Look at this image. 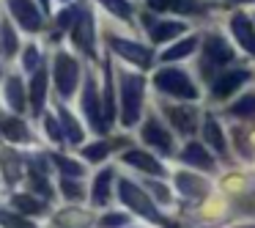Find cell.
I'll return each instance as SVG.
<instances>
[{"instance_id":"6da1fadb","label":"cell","mask_w":255,"mask_h":228,"mask_svg":"<svg viewBox=\"0 0 255 228\" xmlns=\"http://www.w3.org/2000/svg\"><path fill=\"white\" fill-rule=\"evenodd\" d=\"M121 88V124L124 127H134L143 113V94H145V77L134 72H124L118 80Z\"/></svg>"},{"instance_id":"7a4b0ae2","label":"cell","mask_w":255,"mask_h":228,"mask_svg":"<svg viewBox=\"0 0 255 228\" xmlns=\"http://www.w3.org/2000/svg\"><path fill=\"white\" fill-rule=\"evenodd\" d=\"M154 85L159 94H167L173 99H181V102H195L198 99V85L195 80L189 77L184 69L176 66H165L154 74Z\"/></svg>"},{"instance_id":"3957f363","label":"cell","mask_w":255,"mask_h":228,"mask_svg":"<svg viewBox=\"0 0 255 228\" xmlns=\"http://www.w3.org/2000/svg\"><path fill=\"white\" fill-rule=\"evenodd\" d=\"M52 69H55V85H58L61 99H72V94L77 91V83H80V63H77V58L69 55V52H58Z\"/></svg>"},{"instance_id":"277c9868","label":"cell","mask_w":255,"mask_h":228,"mask_svg":"<svg viewBox=\"0 0 255 228\" xmlns=\"http://www.w3.org/2000/svg\"><path fill=\"white\" fill-rule=\"evenodd\" d=\"M118 195H121V201L129 206V209H134L137 215L148 217L151 223H162V215L154 209V204H151V198L143 193V190L137 187L134 182H129V179H121L118 182Z\"/></svg>"},{"instance_id":"5b68a950","label":"cell","mask_w":255,"mask_h":228,"mask_svg":"<svg viewBox=\"0 0 255 228\" xmlns=\"http://www.w3.org/2000/svg\"><path fill=\"white\" fill-rule=\"evenodd\" d=\"M6 8L28 33H39L44 25V11L36 0H6Z\"/></svg>"},{"instance_id":"8992f818","label":"cell","mask_w":255,"mask_h":228,"mask_svg":"<svg viewBox=\"0 0 255 228\" xmlns=\"http://www.w3.org/2000/svg\"><path fill=\"white\" fill-rule=\"evenodd\" d=\"M107 44H110V50L116 52V55H121L124 61H132L134 66H140V69H148L151 61H154V52H151L148 47L137 44V41H129V39H121V36H116V33H107Z\"/></svg>"},{"instance_id":"52a82bcc","label":"cell","mask_w":255,"mask_h":228,"mask_svg":"<svg viewBox=\"0 0 255 228\" xmlns=\"http://www.w3.org/2000/svg\"><path fill=\"white\" fill-rule=\"evenodd\" d=\"M72 41L88 58H96V22H94V14H91L88 6L83 8V14L77 17V22L72 25Z\"/></svg>"},{"instance_id":"ba28073f","label":"cell","mask_w":255,"mask_h":228,"mask_svg":"<svg viewBox=\"0 0 255 228\" xmlns=\"http://www.w3.org/2000/svg\"><path fill=\"white\" fill-rule=\"evenodd\" d=\"M151 8V14H162V11H173V14H184V17H203L209 11L203 0H145Z\"/></svg>"},{"instance_id":"9c48e42d","label":"cell","mask_w":255,"mask_h":228,"mask_svg":"<svg viewBox=\"0 0 255 228\" xmlns=\"http://www.w3.org/2000/svg\"><path fill=\"white\" fill-rule=\"evenodd\" d=\"M83 110L88 116L94 132H105L107 121H105V110H102V99L96 94V83L94 77H85V88H83Z\"/></svg>"},{"instance_id":"30bf717a","label":"cell","mask_w":255,"mask_h":228,"mask_svg":"<svg viewBox=\"0 0 255 228\" xmlns=\"http://www.w3.org/2000/svg\"><path fill=\"white\" fill-rule=\"evenodd\" d=\"M143 140L148 146H154L156 151L162 154H173V135L165 129V124L159 121L156 116H148L143 124Z\"/></svg>"},{"instance_id":"8fae6325","label":"cell","mask_w":255,"mask_h":228,"mask_svg":"<svg viewBox=\"0 0 255 228\" xmlns=\"http://www.w3.org/2000/svg\"><path fill=\"white\" fill-rule=\"evenodd\" d=\"M231 33H233V39L255 58V22L244 11L231 14Z\"/></svg>"},{"instance_id":"7c38bea8","label":"cell","mask_w":255,"mask_h":228,"mask_svg":"<svg viewBox=\"0 0 255 228\" xmlns=\"http://www.w3.org/2000/svg\"><path fill=\"white\" fill-rule=\"evenodd\" d=\"M203 55H206V61H209V63L222 66V63H231L233 58H236V52H233V47L225 41V36L209 33L203 39Z\"/></svg>"},{"instance_id":"4fadbf2b","label":"cell","mask_w":255,"mask_h":228,"mask_svg":"<svg viewBox=\"0 0 255 228\" xmlns=\"http://www.w3.org/2000/svg\"><path fill=\"white\" fill-rule=\"evenodd\" d=\"M250 80V72L247 69H233V72H225V74H220V77L214 80V85H211V94L217 96V99H228V96L233 94L236 88H242L244 83Z\"/></svg>"},{"instance_id":"5bb4252c","label":"cell","mask_w":255,"mask_h":228,"mask_svg":"<svg viewBox=\"0 0 255 228\" xmlns=\"http://www.w3.org/2000/svg\"><path fill=\"white\" fill-rule=\"evenodd\" d=\"M181 160L187 162V165H192V168H200V171H211V168H214V160H211V154L206 151V146L203 143H192V140L184 146Z\"/></svg>"},{"instance_id":"9a60e30c","label":"cell","mask_w":255,"mask_h":228,"mask_svg":"<svg viewBox=\"0 0 255 228\" xmlns=\"http://www.w3.org/2000/svg\"><path fill=\"white\" fill-rule=\"evenodd\" d=\"M151 33V41H156V44H165V41L176 39V36L187 33V25L178 22V19H167V22H154L148 28Z\"/></svg>"},{"instance_id":"2e32d148","label":"cell","mask_w":255,"mask_h":228,"mask_svg":"<svg viewBox=\"0 0 255 228\" xmlns=\"http://www.w3.org/2000/svg\"><path fill=\"white\" fill-rule=\"evenodd\" d=\"M124 162L132 165V168H137V171H143V173H151V176H162V173H165V168H162L154 157L145 154V151H137V149L127 151V154H124Z\"/></svg>"},{"instance_id":"e0dca14e","label":"cell","mask_w":255,"mask_h":228,"mask_svg":"<svg viewBox=\"0 0 255 228\" xmlns=\"http://www.w3.org/2000/svg\"><path fill=\"white\" fill-rule=\"evenodd\" d=\"M203 138H206V143H211V149H214L220 157H228L225 135H222L220 121H217L214 116H206V118H203Z\"/></svg>"},{"instance_id":"ac0fdd59","label":"cell","mask_w":255,"mask_h":228,"mask_svg":"<svg viewBox=\"0 0 255 228\" xmlns=\"http://www.w3.org/2000/svg\"><path fill=\"white\" fill-rule=\"evenodd\" d=\"M165 113H167V118L173 121V127L178 129V132H184V135H189L195 129V107H165Z\"/></svg>"},{"instance_id":"d6986e66","label":"cell","mask_w":255,"mask_h":228,"mask_svg":"<svg viewBox=\"0 0 255 228\" xmlns=\"http://www.w3.org/2000/svg\"><path fill=\"white\" fill-rule=\"evenodd\" d=\"M195 47H198V36L181 39V41H176V44L165 47V52L159 55V61L162 63H173V61H181V58H189L195 52Z\"/></svg>"},{"instance_id":"ffe728a7","label":"cell","mask_w":255,"mask_h":228,"mask_svg":"<svg viewBox=\"0 0 255 228\" xmlns=\"http://www.w3.org/2000/svg\"><path fill=\"white\" fill-rule=\"evenodd\" d=\"M102 110H105L107 127L116 118V94H113V66L110 61H105V94H102Z\"/></svg>"},{"instance_id":"44dd1931","label":"cell","mask_w":255,"mask_h":228,"mask_svg":"<svg viewBox=\"0 0 255 228\" xmlns=\"http://www.w3.org/2000/svg\"><path fill=\"white\" fill-rule=\"evenodd\" d=\"M44 96H47V74L44 69H39V72H33V80H30V110L39 116L41 107H44Z\"/></svg>"},{"instance_id":"7402d4cb","label":"cell","mask_w":255,"mask_h":228,"mask_svg":"<svg viewBox=\"0 0 255 228\" xmlns=\"http://www.w3.org/2000/svg\"><path fill=\"white\" fill-rule=\"evenodd\" d=\"M176 184H178V190H181L187 198H200V195H206V187H209L203 179L192 176V173H178Z\"/></svg>"},{"instance_id":"603a6c76","label":"cell","mask_w":255,"mask_h":228,"mask_svg":"<svg viewBox=\"0 0 255 228\" xmlns=\"http://www.w3.org/2000/svg\"><path fill=\"white\" fill-rule=\"evenodd\" d=\"M110 184H113V171H102L99 176L94 179V190H91V198H94L96 206H105L110 201Z\"/></svg>"},{"instance_id":"cb8c5ba5","label":"cell","mask_w":255,"mask_h":228,"mask_svg":"<svg viewBox=\"0 0 255 228\" xmlns=\"http://www.w3.org/2000/svg\"><path fill=\"white\" fill-rule=\"evenodd\" d=\"M25 88H22V80L19 77H8V83H6V102H8V107H11L14 113H22L25 110Z\"/></svg>"},{"instance_id":"d4e9b609","label":"cell","mask_w":255,"mask_h":228,"mask_svg":"<svg viewBox=\"0 0 255 228\" xmlns=\"http://www.w3.org/2000/svg\"><path fill=\"white\" fill-rule=\"evenodd\" d=\"M0 47H3V55L6 58H14L17 50H19V39H17V33H14V28H11L8 19L0 25Z\"/></svg>"},{"instance_id":"484cf974","label":"cell","mask_w":255,"mask_h":228,"mask_svg":"<svg viewBox=\"0 0 255 228\" xmlns=\"http://www.w3.org/2000/svg\"><path fill=\"white\" fill-rule=\"evenodd\" d=\"M0 129H3V135H6L8 140H14V143H22V140H28V127H25L19 118H6V121H0Z\"/></svg>"},{"instance_id":"4316f807","label":"cell","mask_w":255,"mask_h":228,"mask_svg":"<svg viewBox=\"0 0 255 228\" xmlns=\"http://www.w3.org/2000/svg\"><path fill=\"white\" fill-rule=\"evenodd\" d=\"M58 116H61V124L66 127L69 140H72L74 146H80V143H83V127L77 124V118H74L72 113L66 110V107H58Z\"/></svg>"},{"instance_id":"83f0119b","label":"cell","mask_w":255,"mask_h":228,"mask_svg":"<svg viewBox=\"0 0 255 228\" xmlns=\"http://www.w3.org/2000/svg\"><path fill=\"white\" fill-rule=\"evenodd\" d=\"M228 116H233V118H255V94H247V96H242L239 102H233V105L228 107Z\"/></svg>"},{"instance_id":"f1b7e54d","label":"cell","mask_w":255,"mask_h":228,"mask_svg":"<svg viewBox=\"0 0 255 228\" xmlns=\"http://www.w3.org/2000/svg\"><path fill=\"white\" fill-rule=\"evenodd\" d=\"M3 171H6V182H17L19 176H22V160H19L17 154H14L11 149L3 151Z\"/></svg>"},{"instance_id":"f546056e","label":"cell","mask_w":255,"mask_h":228,"mask_svg":"<svg viewBox=\"0 0 255 228\" xmlns=\"http://www.w3.org/2000/svg\"><path fill=\"white\" fill-rule=\"evenodd\" d=\"M83 8L85 6H69V8H63V11L58 14V19H55V39H61V30L72 28V25L77 22V17L83 14Z\"/></svg>"},{"instance_id":"4dcf8cb0","label":"cell","mask_w":255,"mask_h":228,"mask_svg":"<svg viewBox=\"0 0 255 228\" xmlns=\"http://www.w3.org/2000/svg\"><path fill=\"white\" fill-rule=\"evenodd\" d=\"M99 3L113 14V17L127 19V22L132 19V14H134V8H132V3H129V0H99Z\"/></svg>"},{"instance_id":"1f68e13d","label":"cell","mask_w":255,"mask_h":228,"mask_svg":"<svg viewBox=\"0 0 255 228\" xmlns=\"http://www.w3.org/2000/svg\"><path fill=\"white\" fill-rule=\"evenodd\" d=\"M58 226H63V228H85L91 223V215H80L77 209H72V212H63V215H58Z\"/></svg>"},{"instance_id":"d6a6232c","label":"cell","mask_w":255,"mask_h":228,"mask_svg":"<svg viewBox=\"0 0 255 228\" xmlns=\"http://www.w3.org/2000/svg\"><path fill=\"white\" fill-rule=\"evenodd\" d=\"M116 143H121V140H113V143H96V146H85L83 149V154H85V160H91V162H99V160H105L107 154H110V149Z\"/></svg>"},{"instance_id":"836d02e7","label":"cell","mask_w":255,"mask_h":228,"mask_svg":"<svg viewBox=\"0 0 255 228\" xmlns=\"http://www.w3.org/2000/svg\"><path fill=\"white\" fill-rule=\"evenodd\" d=\"M14 206H17L19 212H25V215H41V212H44V206L36 198H30V195H14Z\"/></svg>"},{"instance_id":"e575fe53","label":"cell","mask_w":255,"mask_h":228,"mask_svg":"<svg viewBox=\"0 0 255 228\" xmlns=\"http://www.w3.org/2000/svg\"><path fill=\"white\" fill-rule=\"evenodd\" d=\"M22 63H25V69H28V72H39V69H41V50H39V47H36V44L25 47Z\"/></svg>"},{"instance_id":"d590c367","label":"cell","mask_w":255,"mask_h":228,"mask_svg":"<svg viewBox=\"0 0 255 228\" xmlns=\"http://www.w3.org/2000/svg\"><path fill=\"white\" fill-rule=\"evenodd\" d=\"M55 165L61 168L66 176H83V173H85V168L77 165L74 160H69V157H55Z\"/></svg>"},{"instance_id":"8d00e7d4","label":"cell","mask_w":255,"mask_h":228,"mask_svg":"<svg viewBox=\"0 0 255 228\" xmlns=\"http://www.w3.org/2000/svg\"><path fill=\"white\" fill-rule=\"evenodd\" d=\"M0 226H6V228H33L28 220H22V217H17V215H8L6 209H0Z\"/></svg>"},{"instance_id":"74e56055","label":"cell","mask_w":255,"mask_h":228,"mask_svg":"<svg viewBox=\"0 0 255 228\" xmlns=\"http://www.w3.org/2000/svg\"><path fill=\"white\" fill-rule=\"evenodd\" d=\"M44 127H47V135H50L52 143H63V132H61V124H58L55 116H44Z\"/></svg>"},{"instance_id":"f35d334b","label":"cell","mask_w":255,"mask_h":228,"mask_svg":"<svg viewBox=\"0 0 255 228\" xmlns=\"http://www.w3.org/2000/svg\"><path fill=\"white\" fill-rule=\"evenodd\" d=\"M61 187H63V195H66V198H83V187H80L74 179H63Z\"/></svg>"},{"instance_id":"ab89813d","label":"cell","mask_w":255,"mask_h":228,"mask_svg":"<svg viewBox=\"0 0 255 228\" xmlns=\"http://www.w3.org/2000/svg\"><path fill=\"white\" fill-rule=\"evenodd\" d=\"M30 182H33V190H39L44 198H50L52 195V190H50V184H47V179H44V173H36L33 171V176H30Z\"/></svg>"},{"instance_id":"60d3db41","label":"cell","mask_w":255,"mask_h":228,"mask_svg":"<svg viewBox=\"0 0 255 228\" xmlns=\"http://www.w3.org/2000/svg\"><path fill=\"white\" fill-rule=\"evenodd\" d=\"M116 226H124V215H107L102 220V228H116Z\"/></svg>"},{"instance_id":"b9f144b4","label":"cell","mask_w":255,"mask_h":228,"mask_svg":"<svg viewBox=\"0 0 255 228\" xmlns=\"http://www.w3.org/2000/svg\"><path fill=\"white\" fill-rule=\"evenodd\" d=\"M148 187H151V190H154V193H156V195H159V198H162V201H167V190H165V187H162V184H159V182H151V184H148Z\"/></svg>"},{"instance_id":"7bdbcfd3","label":"cell","mask_w":255,"mask_h":228,"mask_svg":"<svg viewBox=\"0 0 255 228\" xmlns=\"http://www.w3.org/2000/svg\"><path fill=\"white\" fill-rule=\"evenodd\" d=\"M36 3H39V6H41V11H50V0H36Z\"/></svg>"},{"instance_id":"ee69618b","label":"cell","mask_w":255,"mask_h":228,"mask_svg":"<svg viewBox=\"0 0 255 228\" xmlns=\"http://www.w3.org/2000/svg\"><path fill=\"white\" fill-rule=\"evenodd\" d=\"M231 3H255V0H231Z\"/></svg>"},{"instance_id":"f6af8a7d","label":"cell","mask_w":255,"mask_h":228,"mask_svg":"<svg viewBox=\"0 0 255 228\" xmlns=\"http://www.w3.org/2000/svg\"><path fill=\"white\" fill-rule=\"evenodd\" d=\"M61 3H69V0H61Z\"/></svg>"}]
</instances>
